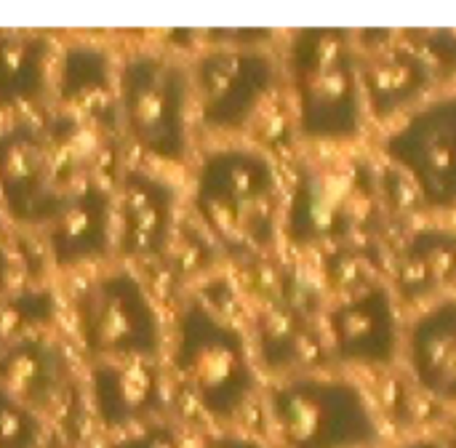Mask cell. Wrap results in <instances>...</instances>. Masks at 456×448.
<instances>
[{"label": "cell", "instance_id": "7a4b0ae2", "mask_svg": "<svg viewBox=\"0 0 456 448\" xmlns=\"http://www.w3.org/2000/svg\"><path fill=\"white\" fill-rule=\"evenodd\" d=\"M297 128L313 142H353L363 131L366 96L358 43L339 27H307L286 56Z\"/></svg>", "mask_w": 456, "mask_h": 448}, {"label": "cell", "instance_id": "e0dca14e", "mask_svg": "<svg viewBox=\"0 0 456 448\" xmlns=\"http://www.w3.org/2000/svg\"><path fill=\"white\" fill-rule=\"evenodd\" d=\"M436 67L411 43L377 48L371 56H361V80L366 110L377 120H387L414 107L436 80Z\"/></svg>", "mask_w": 456, "mask_h": 448}, {"label": "cell", "instance_id": "ffe728a7", "mask_svg": "<svg viewBox=\"0 0 456 448\" xmlns=\"http://www.w3.org/2000/svg\"><path fill=\"white\" fill-rule=\"evenodd\" d=\"M456 283V232L425 227L409 235L393 262V294L403 302L433 299Z\"/></svg>", "mask_w": 456, "mask_h": 448}, {"label": "cell", "instance_id": "9a60e30c", "mask_svg": "<svg viewBox=\"0 0 456 448\" xmlns=\"http://www.w3.org/2000/svg\"><path fill=\"white\" fill-rule=\"evenodd\" d=\"M59 110L80 118L102 134H120L118 61L96 40H69L56 51L53 86Z\"/></svg>", "mask_w": 456, "mask_h": 448}, {"label": "cell", "instance_id": "ba28073f", "mask_svg": "<svg viewBox=\"0 0 456 448\" xmlns=\"http://www.w3.org/2000/svg\"><path fill=\"white\" fill-rule=\"evenodd\" d=\"M385 158L401 168L433 211L456 208V94L417 107L382 142Z\"/></svg>", "mask_w": 456, "mask_h": 448}, {"label": "cell", "instance_id": "6da1fadb", "mask_svg": "<svg viewBox=\"0 0 456 448\" xmlns=\"http://www.w3.org/2000/svg\"><path fill=\"white\" fill-rule=\"evenodd\" d=\"M192 208L227 254L256 257L270 251L286 214L275 163L254 147L211 150L195 171Z\"/></svg>", "mask_w": 456, "mask_h": 448}, {"label": "cell", "instance_id": "7402d4cb", "mask_svg": "<svg viewBox=\"0 0 456 448\" xmlns=\"http://www.w3.org/2000/svg\"><path fill=\"white\" fill-rule=\"evenodd\" d=\"M48 425L0 385V448H43Z\"/></svg>", "mask_w": 456, "mask_h": 448}, {"label": "cell", "instance_id": "52a82bcc", "mask_svg": "<svg viewBox=\"0 0 456 448\" xmlns=\"http://www.w3.org/2000/svg\"><path fill=\"white\" fill-rule=\"evenodd\" d=\"M192 102L211 134H235L254 123L278 86L275 59L254 43H214L190 64Z\"/></svg>", "mask_w": 456, "mask_h": 448}, {"label": "cell", "instance_id": "3957f363", "mask_svg": "<svg viewBox=\"0 0 456 448\" xmlns=\"http://www.w3.org/2000/svg\"><path fill=\"white\" fill-rule=\"evenodd\" d=\"M190 67L152 48H136L118 61L120 134L147 158L182 166L192 147Z\"/></svg>", "mask_w": 456, "mask_h": 448}, {"label": "cell", "instance_id": "ac0fdd59", "mask_svg": "<svg viewBox=\"0 0 456 448\" xmlns=\"http://www.w3.org/2000/svg\"><path fill=\"white\" fill-rule=\"evenodd\" d=\"M403 353L419 390L456 403V299L430 305L406 331Z\"/></svg>", "mask_w": 456, "mask_h": 448}, {"label": "cell", "instance_id": "4316f807", "mask_svg": "<svg viewBox=\"0 0 456 448\" xmlns=\"http://www.w3.org/2000/svg\"><path fill=\"white\" fill-rule=\"evenodd\" d=\"M5 222H8V216H5V208H3V200H0V235L5 230Z\"/></svg>", "mask_w": 456, "mask_h": 448}, {"label": "cell", "instance_id": "7c38bea8", "mask_svg": "<svg viewBox=\"0 0 456 448\" xmlns=\"http://www.w3.org/2000/svg\"><path fill=\"white\" fill-rule=\"evenodd\" d=\"M86 398L96 425L110 436L160 422L168 411L160 361L88 363Z\"/></svg>", "mask_w": 456, "mask_h": 448}, {"label": "cell", "instance_id": "d6986e66", "mask_svg": "<svg viewBox=\"0 0 456 448\" xmlns=\"http://www.w3.org/2000/svg\"><path fill=\"white\" fill-rule=\"evenodd\" d=\"M56 45L43 32L0 29V112L43 102L53 86Z\"/></svg>", "mask_w": 456, "mask_h": 448}, {"label": "cell", "instance_id": "4fadbf2b", "mask_svg": "<svg viewBox=\"0 0 456 448\" xmlns=\"http://www.w3.org/2000/svg\"><path fill=\"white\" fill-rule=\"evenodd\" d=\"M115 254L123 259H158L176 235V187L147 168H123L112 187Z\"/></svg>", "mask_w": 456, "mask_h": 448}, {"label": "cell", "instance_id": "5b68a950", "mask_svg": "<svg viewBox=\"0 0 456 448\" xmlns=\"http://www.w3.org/2000/svg\"><path fill=\"white\" fill-rule=\"evenodd\" d=\"M72 318L88 363L160 361L163 355L160 313L131 267H107L88 278L72 299Z\"/></svg>", "mask_w": 456, "mask_h": 448}, {"label": "cell", "instance_id": "30bf717a", "mask_svg": "<svg viewBox=\"0 0 456 448\" xmlns=\"http://www.w3.org/2000/svg\"><path fill=\"white\" fill-rule=\"evenodd\" d=\"M0 385L29 406L45 425L72 433L83 387L67 347L51 334H35L0 353Z\"/></svg>", "mask_w": 456, "mask_h": 448}, {"label": "cell", "instance_id": "d4e9b609", "mask_svg": "<svg viewBox=\"0 0 456 448\" xmlns=\"http://www.w3.org/2000/svg\"><path fill=\"white\" fill-rule=\"evenodd\" d=\"M13 254L8 251V246L0 243V297L13 291Z\"/></svg>", "mask_w": 456, "mask_h": 448}, {"label": "cell", "instance_id": "8992f818", "mask_svg": "<svg viewBox=\"0 0 456 448\" xmlns=\"http://www.w3.org/2000/svg\"><path fill=\"white\" fill-rule=\"evenodd\" d=\"M267 409L286 448H371L379 444L374 409L350 379H289L273 387Z\"/></svg>", "mask_w": 456, "mask_h": 448}, {"label": "cell", "instance_id": "277c9868", "mask_svg": "<svg viewBox=\"0 0 456 448\" xmlns=\"http://www.w3.org/2000/svg\"><path fill=\"white\" fill-rule=\"evenodd\" d=\"M171 369L214 422L238 419L259 390L243 334L198 299L187 302L174 321Z\"/></svg>", "mask_w": 456, "mask_h": 448}, {"label": "cell", "instance_id": "9c48e42d", "mask_svg": "<svg viewBox=\"0 0 456 448\" xmlns=\"http://www.w3.org/2000/svg\"><path fill=\"white\" fill-rule=\"evenodd\" d=\"M69 192L43 123L16 120L0 128V200L13 224L43 230Z\"/></svg>", "mask_w": 456, "mask_h": 448}, {"label": "cell", "instance_id": "cb8c5ba5", "mask_svg": "<svg viewBox=\"0 0 456 448\" xmlns=\"http://www.w3.org/2000/svg\"><path fill=\"white\" fill-rule=\"evenodd\" d=\"M190 448H265V444L238 433H214V436H203Z\"/></svg>", "mask_w": 456, "mask_h": 448}, {"label": "cell", "instance_id": "603a6c76", "mask_svg": "<svg viewBox=\"0 0 456 448\" xmlns=\"http://www.w3.org/2000/svg\"><path fill=\"white\" fill-rule=\"evenodd\" d=\"M104 448H184L182 436L174 422L160 419L144 428H136L123 436H112Z\"/></svg>", "mask_w": 456, "mask_h": 448}, {"label": "cell", "instance_id": "5bb4252c", "mask_svg": "<svg viewBox=\"0 0 456 448\" xmlns=\"http://www.w3.org/2000/svg\"><path fill=\"white\" fill-rule=\"evenodd\" d=\"M43 238L51 265L61 273L107 259L115 251L112 187L102 179L72 187L56 216L43 227Z\"/></svg>", "mask_w": 456, "mask_h": 448}, {"label": "cell", "instance_id": "8fae6325", "mask_svg": "<svg viewBox=\"0 0 456 448\" xmlns=\"http://www.w3.org/2000/svg\"><path fill=\"white\" fill-rule=\"evenodd\" d=\"M366 192L369 187L353 163H307L291 187L283 230L299 246L339 238L358 222Z\"/></svg>", "mask_w": 456, "mask_h": 448}, {"label": "cell", "instance_id": "2e32d148", "mask_svg": "<svg viewBox=\"0 0 456 448\" xmlns=\"http://www.w3.org/2000/svg\"><path fill=\"white\" fill-rule=\"evenodd\" d=\"M329 339L342 363L387 366L401 347L395 294L379 283L353 291L329 313Z\"/></svg>", "mask_w": 456, "mask_h": 448}, {"label": "cell", "instance_id": "484cf974", "mask_svg": "<svg viewBox=\"0 0 456 448\" xmlns=\"http://www.w3.org/2000/svg\"><path fill=\"white\" fill-rule=\"evenodd\" d=\"M401 448H446L441 441H436V438H417V441H409V444H403Z\"/></svg>", "mask_w": 456, "mask_h": 448}, {"label": "cell", "instance_id": "44dd1931", "mask_svg": "<svg viewBox=\"0 0 456 448\" xmlns=\"http://www.w3.org/2000/svg\"><path fill=\"white\" fill-rule=\"evenodd\" d=\"M59 318V297L51 286H21L0 297V353L27 337L45 334Z\"/></svg>", "mask_w": 456, "mask_h": 448}]
</instances>
